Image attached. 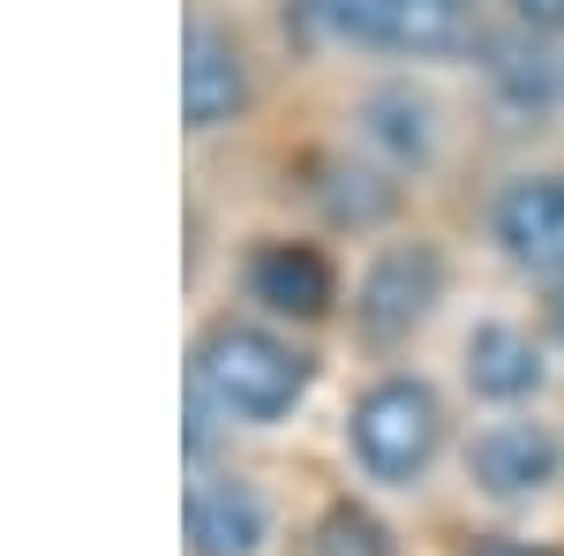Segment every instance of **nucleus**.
I'll list each match as a JSON object with an SVG mask.
<instances>
[{
	"label": "nucleus",
	"mask_w": 564,
	"mask_h": 556,
	"mask_svg": "<svg viewBox=\"0 0 564 556\" xmlns=\"http://www.w3.org/2000/svg\"><path fill=\"white\" fill-rule=\"evenodd\" d=\"M188 391L226 428H279L316 391V353L271 316H212L188 353Z\"/></svg>",
	"instance_id": "1"
},
{
	"label": "nucleus",
	"mask_w": 564,
	"mask_h": 556,
	"mask_svg": "<svg viewBox=\"0 0 564 556\" xmlns=\"http://www.w3.org/2000/svg\"><path fill=\"white\" fill-rule=\"evenodd\" d=\"M271 497L249 473H196L181 497V542L188 556H263L271 549Z\"/></svg>",
	"instance_id": "10"
},
{
	"label": "nucleus",
	"mask_w": 564,
	"mask_h": 556,
	"mask_svg": "<svg viewBox=\"0 0 564 556\" xmlns=\"http://www.w3.org/2000/svg\"><path fill=\"white\" fill-rule=\"evenodd\" d=\"M308 204L324 211V226H339V233H377V226H391V211H399V173L377 166L361 143L316 151V159H308Z\"/></svg>",
	"instance_id": "11"
},
{
	"label": "nucleus",
	"mask_w": 564,
	"mask_h": 556,
	"mask_svg": "<svg viewBox=\"0 0 564 556\" xmlns=\"http://www.w3.org/2000/svg\"><path fill=\"white\" fill-rule=\"evenodd\" d=\"M475 8H481V0H475Z\"/></svg>",
	"instance_id": "19"
},
{
	"label": "nucleus",
	"mask_w": 564,
	"mask_h": 556,
	"mask_svg": "<svg viewBox=\"0 0 564 556\" xmlns=\"http://www.w3.org/2000/svg\"><path fill=\"white\" fill-rule=\"evenodd\" d=\"M354 143L391 166L399 181L406 173H430L436 151H444V106H436L422 84H406V76H391V84H369L354 98Z\"/></svg>",
	"instance_id": "8"
},
{
	"label": "nucleus",
	"mask_w": 564,
	"mask_h": 556,
	"mask_svg": "<svg viewBox=\"0 0 564 556\" xmlns=\"http://www.w3.org/2000/svg\"><path fill=\"white\" fill-rule=\"evenodd\" d=\"M459 391L497 414H527L550 391V339L512 316H475L459 331Z\"/></svg>",
	"instance_id": "6"
},
{
	"label": "nucleus",
	"mask_w": 564,
	"mask_h": 556,
	"mask_svg": "<svg viewBox=\"0 0 564 556\" xmlns=\"http://www.w3.org/2000/svg\"><path fill=\"white\" fill-rule=\"evenodd\" d=\"M459 556H557L550 542H527V534H475Z\"/></svg>",
	"instance_id": "17"
},
{
	"label": "nucleus",
	"mask_w": 564,
	"mask_h": 556,
	"mask_svg": "<svg viewBox=\"0 0 564 556\" xmlns=\"http://www.w3.org/2000/svg\"><path fill=\"white\" fill-rule=\"evenodd\" d=\"M481 76H489V98L512 113V121H557L564 113V45L534 39V31H505V39L481 45Z\"/></svg>",
	"instance_id": "12"
},
{
	"label": "nucleus",
	"mask_w": 564,
	"mask_h": 556,
	"mask_svg": "<svg viewBox=\"0 0 564 556\" xmlns=\"http://www.w3.org/2000/svg\"><path fill=\"white\" fill-rule=\"evenodd\" d=\"M459 467L475 481V497H489V504H542L564 481V436L542 414H497L467 436Z\"/></svg>",
	"instance_id": "4"
},
{
	"label": "nucleus",
	"mask_w": 564,
	"mask_h": 556,
	"mask_svg": "<svg viewBox=\"0 0 564 556\" xmlns=\"http://www.w3.org/2000/svg\"><path fill=\"white\" fill-rule=\"evenodd\" d=\"M475 45H481L475 0H399V15H391V53L399 61H459Z\"/></svg>",
	"instance_id": "14"
},
{
	"label": "nucleus",
	"mask_w": 564,
	"mask_h": 556,
	"mask_svg": "<svg viewBox=\"0 0 564 556\" xmlns=\"http://www.w3.org/2000/svg\"><path fill=\"white\" fill-rule=\"evenodd\" d=\"M241 294L257 301V316H271V324H324L332 301H339V271L302 233H263L241 263Z\"/></svg>",
	"instance_id": "7"
},
{
	"label": "nucleus",
	"mask_w": 564,
	"mask_h": 556,
	"mask_svg": "<svg viewBox=\"0 0 564 556\" xmlns=\"http://www.w3.org/2000/svg\"><path fill=\"white\" fill-rule=\"evenodd\" d=\"M444 294H452V257L430 233H391V241L369 249L361 279H354V301H347L354 339L377 346V353H399V346H414L430 331Z\"/></svg>",
	"instance_id": "3"
},
{
	"label": "nucleus",
	"mask_w": 564,
	"mask_h": 556,
	"mask_svg": "<svg viewBox=\"0 0 564 556\" xmlns=\"http://www.w3.org/2000/svg\"><path fill=\"white\" fill-rule=\"evenodd\" d=\"M444 436H452L444 391L414 369H384L347 399V459L377 489H422L444 459Z\"/></svg>",
	"instance_id": "2"
},
{
	"label": "nucleus",
	"mask_w": 564,
	"mask_h": 556,
	"mask_svg": "<svg viewBox=\"0 0 564 556\" xmlns=\"http://www.w3.org/2000/svg\"><path fill=\"white\" fill-rule=\"evenodd\" d=\"M399 0H286V23L324 53H391Z\"/></svg>",
	"instance_id": "13"
},
{
	"label": "nucleus",
	"mask_w": 564,
	"mask_h": 556,
	"mask_svg": "<svg viewBox=\"0 0 564 556\" xmlns=\"http://www.w3.org/2000/svg\"><path fill=\"white\" fill-rule=\"evenodd\" d=\"M489 241L512 271L564 286V173H512L489 204Z\"/></svg>",
	"instance_id": "9"
},
{
	"label": "nucleus",
	"mask_w": 564,
	"mask_h": 556,
	"mask_svg": "<svg viewBox=\"0 0 564 556\" xmlns=\"http://www.w3.org/2000/svg\"><path fill=\"white\" fill-rule=\"evenodd\" d=\"M542 339H550V346L564 353V286H557L550 301H542Z\"/></svg>",
	"instance_id": "18"
},
{
	"label": "nucleus",
	"mask_w": 564,
	"mask_h": 556,
	"mask_svg": "<svg viewBox=\"0 0 564 556\" xmlns=\"http://www.w3.org/2000/svg\"><path fill=\"white\" fill-rule=\"evenodd\" d=\"M308 549H316V556H399V534H391L369 504L339 497V504H324L316 534H308Z\"/></svg>",
	"instance_id": "15"
},
{
	"label": "nucleus",
	"mask_w": 564,
	"mask_h": 556,
	"mask_svg": "<svg viewBox=\"0 0 564 556\" xmlns=\"http://www.w3.org/2000/svg\"><path fill=\"white\" fill-rule=\"evenodd\" d=\"M505 15L534 39H564V0H505Z\"/></svg>",
	"instance_id": "16"
},
{
	"label": "nucleus",
	"mask_w": 564,
	"mask_h": 556,
	"mask_svg": "<svg viewBox=\"0 0 564 556\" xmlns=\"http://www.w3.org/2000/svg\"><path fill=\"white\" fill-rule=\"evenodd\" d=\"M249 106H257V61H249L241 31L188 15V31H181V121H188V135L234 129Z\"/></svg>",
	"instance_id": "5"
}]
</instances>
